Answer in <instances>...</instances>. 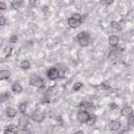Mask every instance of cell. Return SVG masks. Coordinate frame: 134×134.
<instances>
[{
    "label": "cell",
    "instance_id": "6da1fadb",
    "mask_svg": "<svg viewBox=\"0 0 134 134\" xmlns=\"http://www.w3.org/2000/svg\"><path fill=\"white\" fill-rule=\"evenodd\" d=\"M76 42L80 46L86 47L91 42V36L88 31H81L76 35Z\"/></svg>",
    "mask_w": 134,
    "mask_h": 134
},
{
    "label": "cell",
    "instance_id": "7a4b0ae2",
    "mask_svg": "<svg viewBox=\"0 0 134 134\" xmlns=\"http://www.w3.org/2000/svg\"><path fill=\"white\" fill-rule=\"evenodd\" d=\"M29 84L34 87H37V88H41L44 86V80L39 76V75H31L29 77Z\"/></svg>",
    "mask_w": 134,
    "mask_h": 134
},
{
    "label": "cell",
    "instance_id": "3957f363",
    "mask_svg": "<svg viewBox=\"0 0 134 134\" xmlns=\"http://www.w3.org/2000/svg\"><path fill=\"white\" fill-rule=\"evenodd\" d=\"M90 117H91V116H90L89 112L84 111V110H80V111L77 112V114H76V119H77V121L81 122V124H87V122L89 121Z\"/></svg>",
    "mask_w": 134,
    "mask_h": 134
},
{
    "label": "cell",
    "instance_id": "277c9868",
    "mask_svg": "<svg viewBox=\"0 0 134 134\" xmlns=\"http://www.w3.org/2000/svg\"><path fill=\"white\" fill-rule=\"evenodd\" d=\"M46 75L49 80L54 81V80L59 79V76H60V69L58 67H50L49 69H47Z\"/></svg>",
    "mask_w": 134,
    "mask_h": 134
},
{
    "label": "cell",
    "instance_id": "5b68a950",
    "mask_svg": "<svg viewBox=\"0 0 134 134\" xmlns=\"http://www.w3.org/2000/svg\"><path fill=\"white\" fill-rule=\"evenodd\" d=\"M120 114H121V116H125V117H129V116L133 115V108H132V106H130V105L124 106L122 109L120 110Z\"/></svg>",
    "mask_w": 134,
    "mask_h": 134
},
{
    "label": "cell",
    "instance_id": "8992f818",
    "mask_svg": "<svg viewBox=\"0 0 134 134\" xmlns=\"http://www.w3.org/2000/svg\"><path fill=\"white\" fill-rule=\"evenodd\" d=\"M121 127V122L117 119H114V120H110L109 124H108V128L109 130L111 131H118Z\"/></svg>",
    "mask_w": 134,
    "mask_h": 134
},
{
    "label": "cell",
    "instance_id": "52a82bcc",
    "mask_svg": "<svg viewBox=\"0 0 134 134\" xmlns=\"http://www.w3.org/2000/svg\"><path fill=\"white\" fill-rule=\"evenodd\" d=\"M108 43H109V45L112 46V47L118 46V44H119V37L116 36V35H111V36H109V38H108Z\"/></svg>",
    "mask_w": 134,
    "mask_h": 134
},
{
    "label": "cell",
    "instance_id": "ba28073f",
    "mask_svg": "<svg viewBox=\"0 0 134 134\" xmlns=\"http://www.w3.org/2000/svg\"><path fill=\"white\" fill-rule=\"evenodd\" d=\"M81 24H82V22L79 21L77 19L73 18L72 16L70 18H68V25H69V27H71V28H77V27L81 26Z\"/></svg>",
    "mask_w": 134,
    "mask_h": 134
},
{
    "label": "cell",
    "instance_id": "9c48e42d",
    "mask_svg": "<svg viewBox=\"0 0 134 134\" xmlns=\"http://www.w3.org/2000/svg\"><path fill=\"white\" fill-rule=\"evenodd\" d=\"M31 119L36 122H42L45 119V114L42 112H36L31 115Z\"/></svg>",
    "mask_w": 134,
    "mask_h": 134
},
{
    "label": "cell",
    "instance_id": "30bf717a",
    "mask_svg": "<svg viewBox=\"0 0 134 134\" xmlns=\"http://www.w3.org/2000/svg\"><path fill=\"white\" fill-rule=\"evenodd\" d=\"M80 107H81V110H84V111H93L94 109V106L92 105V103H89V102H82L80 104Z\"/></svg>",
    "mask_w": 134,
    "mask_h": 134
},
{
    "label": "cell",
    "instance_id": "8fae6325",
    "mask_svg": "<svg viewBox=\"0 0 134 134\" xmlns=\"http://www.w3.org/2000/svg\"><path fill=\"white\" fill-rule=\"evenodd\" d=\"M17 132H18V127L15 125H8L3 130V134H17Z\"/></svg>",
    "mask_w": 134,
    "mask_h": 134
},
{
    "label": "cell",
    "instance_id": "7c38bea8",
    "mask_svg": "<svg viewBox=\"0 0 134 134\" xmlns=\"http://www.w3.org/2000/svg\"><path fill=\"white\" fill-rule=\"evenodd\" d=\"M12 91L15 93V94H20L22 91H23V87H22V85L20 84V83H18V82H15L13 85H12Z\"/></svg>",
    "mask_w": 134,
    "mask_h": 134
},
{
    "label": "cell",
    "instance_id": "4fadbf2b",
    "mask_svg": "<svg viewBox=\"0 0 134 134\" xmlns=\"http://www.w3.org/2000/svg\"><path fill=\"white\" fill-rule=\"evenodd\" d=\"M5 113H6V116L8 118H14L17 115V109L14 107H7L5 110Z\"/></svg>",
    "mask_w": 134,
    "mask_h": 134
},
{
    "label": "cell",
    "instance_id": "5bb4252c",
    "mask_svg": "<svg viewBox=\"0 0 134 134\" xmlns=\"http://www.w3.org/2000/svg\"><path fill=\"white\" fill-rule=\"evenodd\" d=\"M28 125V118L24 115H22L21 117H19V120H18V126L21 128V129H25Z\"/></svg>",
    "mask_w": 134,
    "mask_h": 134
},
{
    "label": "cell",
    "instance_id": "9a60e30c",
    "mask_svg": "<svg viewBox=\"0 0 134 134\" xmlns=\"http://www.w3.org/2000/svg\"><path fill=\"white\" fill-rule=\"evenodd\" d=\"M10 70H7V69H3V70H0V81H4V80H8L10 77Z\"/></svg>",
    "mask_w": 134,
    "mask_h": 134
},
{
    "label": "cell",
    "instance_id": "2e32d148",
    "mask_svg": "<svg viewBox=\"0 0 134 134\" xmlns=\"http://www.w3.org/2000/svg\"><path fill=\"white\" fill-rule=\"evenodd\" d=\"M23 5H24V2H23V1H20V0H14V1L10 2V6H12V8H14V9L22 8Z\"/></svg>",
    "mask_w": 134,
    "mask_h": 134
},
{
    "label": "cell",
    "instance_id": "e0dca14e",
    "mask_svg": "<svg viewBox=\"0 0 134 134\" xmlns=\"http://www.w3.org/2000/svg\"><path fill=\"white\" fill-rule=\"evenodd\" d=\"M27 106H28V104H27V102H23V103H21V104H19V106H18V111H19L20 113H22V114H24V113L26 112V109H27Z\"/></svg>",
    "mask_w": 134,
    "mask_h": 134
},
{
    "label": "cell",
    "instance_id": "ac0fdd59",
    "mask_svg": "<svg viewBox=\"0 0 134 134\" xmlns=\"http://www.w3.org/2000/svg\"><path fill=\"white\" fill-rule=\"evenodd\" d=\"M20 67L23 69V70H28L30 68V62L28 60H23L21 61L20 63Z\"/></svg>",
    "mask_w": 134,
    "mask_h": 134
},
{
    "label": "cell",
    "instance_id": "d6986e66",
    "mask_svg": "<svg viewBox=\"0 0 134 134\" xmlns=\"http://www.w3.org/2000/svg\"><path fill=\"white\" fill-rule=\"evenodd\" d=\"M111 27L114 28V29H117V30H121V25L120 23L116 22V21H112L111 22Z\"/></svg>",
    "mask_w": 134,
    "mask_h": 134
},
{
    "label": "cell",
    "instance_id": "ffe728a7",
    "mask_svg": "<svg viewBox=\"0 0 134 134\" xmlns=\"http://www.w3.org/2000/svg\"><path fill=\"white\" fill-rule=\"evenodd\" d=\"M82 88H83V83L82 82H76V83L73 84V90L74 91H79Z\"/></svg>",
    "mask_w": 134,
    "mask_h": 134
},
{
    "label": "cell",
    "instance_id": "44dd1931",
    "mask_svg": "<svg viewBox=\"0 0 134 134\" xmlns=\"http://www.w3.org/2000/svg\"><path fill=\"white\" fill-rule=\"evenodd\" d=\"M19 40V38H18V36L17 35H12L10 36V38H9V43H12V44H14V43H17V41Z\"/></svg>",
    "mask_w": 134,
    "mask_h": 134
},
{
    "label": "cell",
    "instance_id": "7402d4cb",
    "mask_svg": "<svg viewBox=\"0 0 134 134\" xmlns=\"http://www.w3.org/2000/svg\"><path fill=\"white\" fill-rule=\"evenodd\" d=\"M7 8V4L4 1H0V10H5Z\"/></svg>",
    "mask_w": 134,
    "mask_h": 134
},
{
    "label": "cell",
    "instance_id": "603a6c76",
    "mask_svg": "<svg viewBox=\"0 0 134 134\" xmlns=\"http://www.w3.org/2000/svg\"><path fill=\"white\" fill-rule=\"evenodd\" d=\"M6 23V19L3 15H0V26H4Z\"/></svg>",
    "mask_w": 134,
    "mask_h": 134
},
{
    "label": "cell",
    "instance_id": "cb8c5ba5",
    "mask_svg": "<svg viewBox=\"0 0 134 134\" xmlns=\"http://www.w3.org/2000/svg\"><path fill=\"white\" fill-rule=\"evenodd\" d=\"M8 97H9V95H8L7 93H3V94L0 95V102H4V100H6Z\"/></svg>",
    "mask_w": 134,
    "mask_h": 134
},
{
    "label": "cell",
    "instance_id": "d4e9b609",
    "mask_svg": "<svg viewBox=\"0 0 134 134\" xmlns=\"http://www.w3.org/2000/svg\"><path fill=\"white\" fill-rule=\"evenodd\" d=\"M133 122H134V117H133V115H131V116L128 117V125H129V127H132Z\"/></svg>",
    "mask_w": 134,
    "mask_h": 134
},
{
    "label": "cell",
    "instance_id": "484cf974",
    "mask_svg": "<svg viewBox=\"0 0 134 134\" xmlns=\"http://www.w3.org/2000/svg\"><path fill=\"white\" fill-rule=\"evenodd\" d=\"M10 49H12L10 47H6V48H5V55H7V52L9 53V51H10Z\"/></svg>",
    "mask_w": 134,
    "mask_h": 134
},
{
    "label": "cell",
    "instance_id": "4316f807",
    "mask_svg": "<svg viewBox=\"0 0 134 134\" xmlns=\"http://www.w3.org/2000/svg\"><path fill=\"white\" fill-rule=\"evenodd\" d=\"M74 134H84V131L83 130H77L74 132Z\"/></svg>",
    "mask_w": 134,
    "mask_h": 134
},
{
    "label": "cell",
    "instance_id": "83f0119b",
    "mask_svg": "<svg viewBox=\"0 0 134 134\" xmlns=\"http://www.w3.org/2000/svg\"><path fill=\"white\" fill-rule=\"evenodd\" d=\"M104 3H105L106 5H110V4H112V3H113V1H109V2L107 1V2H104Z\"/></svg>",
    "mask_w": 134,
    "mask_h": 134
},
{
    "label": "cell",
    "instance_id": "f1b7e54d",
    "mask_svg": "<svg viewBox=\"0 0 134 134\" xmlns=\"http://www.w3.org/2000/svg\"><path fill=\"white\" fill-rule=\"evenodd\" d=\"M0 62H1V60H0Z\"/></svg>",
    "mask_w": 134,
    "mask_h": 134
}]
</instances>
